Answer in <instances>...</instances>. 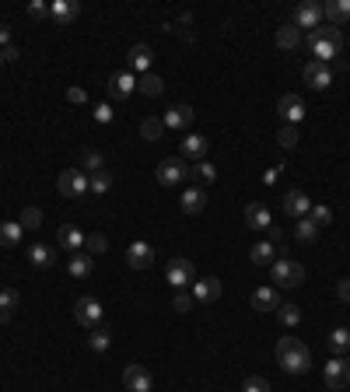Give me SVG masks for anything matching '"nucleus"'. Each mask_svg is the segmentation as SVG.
<instances>
[{
    "instance_id": "8fccbe9b",
    "label": "nucleus",
    "mask_w": 350,
    "mask_h": 392,
    "mask_svg": "<svg viewBox=\"0 0 350 392\" xmlns=\"http://www.w3.org/2000/svg\"><path fill=\"white\" fill-rule=\"evenodd\" d=\"M266 231H270V245H273V249H280V252H284V231H280V228H277V224H270V228H266Z\"/></svg>"
},
{
    "instance_id": "a211bd4d",
    "label": "nucleus",
    "mask_w": 350,
    "mask_h": 392,
    "mask_svg": "<svg viewBox=\"0 0 350 392\" xmlns=\"http://www.w3.org/2000/svg\"><path fill=\"white\" fill-rule=\"evenodd\" d=\"M221 291H224V287H221V280H217V277L193 280V298H196V301H203V305H207V301H217V298H221Z\"/></svg>"
},
{
    "instance_id": "a18cd8bd",
    "label": "nucleus",
    "mask_w": 350,
    "mask_h": 392,
    "mask_svg": "<svg viewBox=\"0 0 350 392\" xmlns=\"http://www.w3.org/2000/svg\"><path fill=\"white\" fill-rule=\"evenodd\" d=\"M193 305H196V298H193L189 291H175V298H172V308H175V312H189Z\"/></svg>"
},
{
    "instance_id": "9b49d317",
    "label": "nucleus",
    "mask_w": 350,
    "mask_h": 392,
    "mask_svg": "<svg viewBox=\"0 0 350 392\" xmlns=\"http://www.w3.org/2000/svg\"><path fill=\"white\" fill-rule=\"evenodd\" d=\"M193 119H196V112H193V106H189V102H175V106L161 116L165 130H186Z\"/></svg>"
},
{
    "instance_id": "473e14b6",
    "label": "nucleus",
    "mask_w": 350,
    "mask_h": 392,
    "mask_svg": "<svg viewBox=\"0 0 350 392\" xmlns=\"http://www.w3.org/2000/svg\"><path fill=\"white\" fill-rule=\"evenodd\" d=\"M140 137H144V140H151V144H154V140H161V137H165V123H161L158 116H147V119L140 123Z\"/></svg>"
},
{
    "instance_id": "ddd939ff",
    "label": "nucleus",
    "mask_w": 350,
    "mask_h": 392,
    "mask_svg": "<svg viewBox=\"0 0 350 392\" xmlns=\"http://www.w3.org/2000/svg\"><path fill=\"white\" fill-rule=\"evenodd\" d=\"M294 25L298 29H319L322 25V4H315V0H305V4H298V11H294Z\"/></svg>"
},
{
    "instance_id": "5701e85b",
    "label": "nucleus",
    "mask_w": 350,
    "mask_h": 392,
    "mask_svg": "<svg viewBox=\"0 0 350 392\" xmlns=\"http://www.w3.org/2000/svg\"><path fill=\"white\" fill-rule=\"evenodd\" d=\"M245 224L249 228H256V231H266L273 221H270V207L266 203H249L245 207Z\"/></svg>"
},
{
    "instance_id": "e433bc0d",
    "label": "nucleus",
    "mask_w": 350,
    "mask_h": 392,
    "mask_svg": "<svg viewBox=\"0 0 350 392\" xmlns=\"http://www.w3.org/2000/svg\"><path fill=\"white\" fill-rule=\"evenodd\" d=\"M294 238H298L301 245H312V242L319 238V228H315V224H312L308 217H301V221L294 224Z\"/></svg>"
},
{
    "instance_id": "dca6fc26",
    "label": "nucleus",
    "mask_w": 350,
    "mask_h": 392,
    "mask_svg": "<svg viewBox=\"0 0 350 392\" xmlns=\"http://www.w3.org/2000/svg\"><path fill=\"white\" fill-rule=\"evenodd\" d=\"M308 207H312V203H308V196H305L301 189H287V193H284V214H287V217H298V221H301V217L308 214Z\"/></svg>"
},
{
    "instance_id": "49530a36",
    "label": "nucleus",
    "mask_w": 350,
    "mask_h": 392,
    "mask_svg": "<svg viewBox=\"0 0 350 392\" xmlns=\"http://www.w3.org/2000/svg\"><path fill=\"white\" fill-rule=\"evenodd\" d=\"M242 392H270V382L263 375H249L245 385H242Z\"/></svg>"
},
{
    "instance_id": "f03ea898",
    "label": "nucleus",
    "mask_w": 350,
    "mask_h": 392,
    "mask_svg": "<svg viewBox=\"0 0 350 392\" xmlns=\"http://www.w3.org/2000/svg\"><path fill=\"white\" fill-rule=\"evenodd\" d=\"M277 364L287 375H305L312 368V350L298 340V336H280L277 340Z\"/></svg>"
},
{
    "instance_id": "c756f323",
    "label": "nucleus",
    "mask_w": 350,
    "mask_h": 392,
    "mask_svg": "<svg viewBox=\"0 0 350 392\" xmlns=\"http://www.w3.org/2000/svg\"><path fill=\"white\" fill-rule=\"evenodd\" d=\"M22 231H25V228H22L18 221H0V245H8V249L18 245V242H22Z\"/></svg>"
},
{
    "instance_id": "393cba45",
    "label": "nucleus",
    "mask_w": 350,
    "mask_h": 392,
    "mask_svg": "<svg viewBox=\"0 0 350 392\" xmlns=\"http://www.w3.org/2000/svg\"><path fill=\"white\" fill-rule=\"evenodd\" d=\"M92 270H95V263H92V256H88V252H74V256H71V263H67V273H71L74 280L92 277Z\"/></svg>"
},
{
    "instance_id": "f3484780",
    "label": "nucleus",
    "mask_w": 350,
    "mask_h": 392,
    "mask_svg": "<svg viewBox=\"0 0 350 392\" xmlns=\"http://www.w3.org/2000/svg\"><path fill=\"white\" fill-rule=\"evenodd\" d=\"M126 263H130L133 270H147V266L154 263V249H151L147 242H133V245L126 249Z\"/></svg>"
},
{
    "instance_id": "6e6d98bb",
    "label": "nucleus",
    "mask_w": 350,
    "mask_h": 392,
    "mask_svg": "<svg viewBox=\"0 0 350 392\" xmlns=\"http://www.w3.org/2000/svg\"><path fill=\"white\" fill-rule=\"evenodd\" d=\"M277 175H280V168H270V172L263 175V182H266V186H273V182H277Z\"/></svg>"
},
{
    "instance_id": "2f4dec72",
    "label": "nucleus",
    "mask_w": 350,
    "mask_h": 392,
    "mask_svg": "<svg viewBox=\"0 0 350 392\" xmlns=\"http://www.w3.org/2000/svg\"><path fill=\"white\" fill-rule=\"evenodd\" d=\"M102 168H105V158H102L95 147H85V151H81V172H85V175H88V172L95 175V172H102Z\"/></svg>"
},
{
    "instance_id": "de8ad7c7",
    "label": "nucleus",
    "mask_w": 350,
    "mask_h": 392,
    "mask_svg": "<svg viewBox=\"0 0 350 392\" xmlns=\"http://www.w3.org/2000/svg\"><path fill=\"white\" fill-rule=\"evenodd\" d=\"M67 102L85 106V102H88V92H85V88H78V85H71V88H67Z\"/></svg>"
},
{
    "instance_id": "7ed1b4c3",
    "label": "nucleus",
    "mask_w": 350,
    "mask_h": 392,
    "mask_svg": "<svg viewBox=\"0 0 350 392\" xmlns=\"http://www.w3.org/2000/svg\"><path fill=\"white\" fill-rule=\"evenodd\" d=\"M57 189H60L64 196L85 200V196L92 193V182H88V175H85L81 168H67V172H60V179H57Z\"/></svg>"
},
{
    "instance_id": "f257e3e1",
    "label": "nucleus",
    "mask_w": 350,
    "mask_h": 392,
    "mask_svg": "<svg viewBox=\"0 0 350 392\" xmlns=\"http://www.w3.org/2000/svg\"><path fill=\"white\" fill-rule=\"evenodd\" d=\"M308 50H312V57H315L319 64L329 67V64H336L340 53H343V32L333 29V25H319V29L308 32Z\"/></svg>"
},
{
    "instance_id": "a878e982",
    "label": "nucleus",
    "mask_w": 350,
    "mask_h": 392,
    "mask_svg": "<svg viewBox=\"0 0 350 392\" xmlns=\"http://www.w3.org/2000/svg\"><path fill=\"white\" fill-rule=\"evenodd\" d=\"M179 203H182V210H186V214H203L207 196H203V189H200V186H189V189L182 193V200H179Z\"/></svg>"
},
{
    "instance_id": "4c0bfd02",
    "label": "nucleus",
    "mask_w": 350,
    "mask_h": 392,
    "mask_svg": "<svg viewBox=\"0 0 350 392\" xmlns=\"http://www.w3.org/2000/svg\"><path fill=\"white\" fill-rule=\"evenodd\" d=\"M273 252H277V249H273L270 242H256V245L249 249V259H252L256 266H266V263H273Z\"/></svg>"
},
{
    "instance_id": "c03bdc74",
    "label": "nucleus",
    "mask_w": 350,
    "mask_h": 392,
    "mask_svg": "<svg viewBox=\"0 0 350 392\" xmlns=\"http://www.w3.org/2000/svg\"><path fill=\"white\" fill-rule=\"evenodd\" d=\"M105 249H109V238H105V235H99V231H95V235H85V252H88V256L105 252Z\"/></svg>"
},
{
    "instance_id": "603ef678",
    "label": "nucleus",
    "mask_w": 350,
    "mask_h": 392,
    "mask_svg": "<svg viewBox=\"0 0 350 392\" xmlns=\"http://www.w3.org/2000/svg\"><path fill=\"white\" fill-rule=\"evenodd\" d=\"M29 15H32V18H43V15H50V8L39 4V0H32V4H29Z\"/></svg>"
},
{
    "instance_id": "4d7b16f0",
    "label": "nucleus",
    "mask_w": 350,
    "mask_h": 392,
    "mask_svg": "<svg viewBox=\"0 0 350 392\" xmlns=\"http://www.w3.org/2000/svg\"><path fill=\"white\" fill-rule=\"evenodd\" d=\"M0 64H4V53H0Z\"/></svg>"
},
{
    "instance_id": "0eeeda50",
    "label": "nucleus",
    "mask_w": 350,
    "mask_h": 392,
    "mask_svg": "<svg viewBox=\"0 0 350 392\" xmlns=\"http://www.w3.org/2000/svg\"><path fill=\"white\" fill-rule=\"evenodd\" d=\"M165 277H168V284H172L175 291H182L186 284H193V280H196V266H193V259H186V256H175V259L168 263Z\"/></svg>"
},
{
    "instance_id": "20e7f679",
    "label": "nucleus",
    "mask_w": 350,
    "mask_h": 392,
    "mask_svg": "<svg viewBox=\"0 0 350 392\" xmlns=\"http://www.w3.org/2000/svg\"><path fill=\"white\" fill-rule=\"evenodd\" d=\"M270 277H273L277 287H301L305 284V266L294 263V259H277L273 270H270Z\"/></svg>"
},
{
    "instance_id": "bb28decb",
    "label": "nucleus",
    "mask_w": 350,
    "mask_h": 392,
    "mask_svg": "<svg viewBox=\"0 0 350 392\" xmlns=\"http://www.w3.org/2000/svg\"><path fill=\"white\" fill-rule=\"evenodd\" d=\"M29 263L39 266V270H50V266L57 263V252H53L50 245H32V249H29Z\"/></svg>"
},
{
    "instance_id": "aec40b11",
    "label": "nucleus",
    "mask_w": 350,
    "mask_h": 392,
    "mask_svg": "<svg viewBox=\"0 0 350 392\" xmlns=\"http://www.w3.org/2000/svg\"><path fill=\"white\" fill-rule=\"evenodd\" d=\"M151 46H144V43H137V46H130V53H126V64H130V71H140V74H151Z\"/></svg>"
},
{
    "instance_id": "a19ab883",
    "label": "nucleus",
    "mask_w": 350,
    "mask_h": 392,
    "mask_svg": "<svg viewBox=\"0 0 350 392\" xmlns=\"http://www.w3.org/2000/svg\"><path fill=\"white\" fill-rule=\"evenodd\" d=\"M277 319L291 329V326H298V322H301V308H298V305H280V308H277Z\"/></svg>"
},
{
    "instance_id": "79ce46f5",
    "label": "nucleus",
    "mask_w": 350,
    "mask_h": 392,
    "mask_svg": "<svg viewBox=\"0 0 350 392\" xmlns=\"http://www.w3.org/2000/svg\"><path fill=\"white\" fill-rule=\"evenodd\" d=\"M298 140H301V137H298V126H287V123H284L280 133H277V144L291 151V147H298Z\"/></svg>"
},
{
    "instance_id": "412c9836",
    "label": "nucleus",
    "mask_w": 350,
    "mask_h": 392,
    "mask_svg": "<svg viewBox=\"0 0 350 392\" xmlns=\"http://www.w3.org/2000/svg\"><path fill=\"white\" fill-rule=\"evenodd\" d=\"M207 137H200V133H189V137H182V144H179V151H182V158H193V161H203L207 158Z\"/></svg>"
},
{
    "instance_id": "6e6552de",
    "label": "nucleus",
    "mask_w": 350,
    "mask_h": 392,
    "mask_svg": "<svg viewBox=\"0 0 350 392\" xmlns=\"http://www.w3.org/2000/svg\"><path fill=\"white\" fill-rule=\"evenodd\" d=\"M74 319L85 326V329H95L99 322H102V305H99V298H78V305H74Z\"/></svg>"
},
{
    "instance_id": "9d476101",
    "label": "nucleus",
    "mask_w": 350,
    "mask_h": 392,
    "mask_svg": "<svg viewBox=\"0 0 350 392\" xmlns=\"http://www.w3.org/2000/svg\"><path fill=\"white\" fill-rule=\"evenodd\" d=\"M133 92H137V78L130 71H119V74L109 78V99L112 102H126Z\"/></svg>"
},
{
    "instance_id": "39448f33",
    "label": "nucleus",
    "mask_w": 350,
    "mask_h": 392,
    "mask_svg": "<svg viewBox=\"0 0 350 392\" xmlns=\"http://www.w3.org/2000/svg\"><path fill=\"white\" fill-rule=\"evenodd\" d=\"M322 382H326V389H333V392H343V389L350 385V364H347L343 357H333V361H326V364H322Z\"/></svg>"
},
{
    "instance_id": "7c9ffc66",
    "label": "nucleus",
    "mask_w": 350,
    "mask_h": 392,
    "mask_svg": "<svg viewBox=\"0 0 350 392\" xmlns=\"http://www.w3.org/2000/svg\"><path fill=\"white\" fill-rule=\"evenodd\" d=\"M137 92H144L147 99H158V95L165 92V81H161L158 74H140V81H137Z\"/></svg>"
},
{
    "instance_id": "72a5a7b5",
    "label": "nucleus",
    "mask_w": 350,
    "mask_h": 392,
    "mask_svg": "<svg viewBox=\"0 0 350 392\" xmlns=\"http://www.w3.org/2000/svg\"><path fill=\"white\" fill-rule=\"evenodd\" d=\"M189 179H193V182H200V186H210V182L217 179V172H214V165H210V161H196V165L189 168Z\"/></svg>"
},
{
    "instance_id": "c9c22d12",
    "label": "nucleus",
    "mask_w": 350,
    "mask_h": 392,
    "mask_svg": "<svg viewBox=\"0 0 350 392\" xmlns=\"http://www.w3.org/2000/svg\"><path fill=\"white\" fill-rule=\"evenodd\" d=\"M88 182H92V196H102V193H109V189H112V172H109V168H102V172L88 175Z\"/></svg>"
},
{
    "instance_id": "3c124183",
    "label": "nucleus",
    "mask_w": 350,
    "mask_h": 392,
    "mask_svg": "<svg viewBox=\"0 0 350 392\" xmlns=\"http://www.w3.org/2000/svg\"><path fill=\"white\" fill-rule=\"evenodd\" d=\"M336 298H340V301H347V305H350V277H343V280H340V284H336Z\"/></svg>"
},
{
    "instance_id": "5fc2aeb1",
    "label": "nucleus",
    "mask_w": 350,
    "mask_h": 392,
    "mask_svg": "<svg viewBox=\"0 0 350 392\" xmlns=\"http://www.w3.org/2000/svg\"><path fill=\"white\" fill-rule=\"evenodd\" d=\"M0 53H4V60H18V57H22V53H18V46H15V43H11V46H8V50H0Z\"/></svg>"
},
{
    "instance_id": "cd10ccee",
    "label": "nucleus",
    "mask_w": 350,
    "mask_h": 392,
    "mask_svg": "<svg viewBox=\"0 0 350 392\" xmlns=\"http://www.w3.org/2000/svg\"><path fill=\"white\" fill-rule=\"evenodd\" d=\"M298 43H301V29H298L294 22L277 29V46H280V50H294Z\"/></svg>"
},
{
    "instance_id": "1a4fd4ad",
    "label": "nucleus",
    "mask_w": 350,
    "mask_h": 392,
    "mask_svg": "<svg viewBox=\"0 0 350 392\" xmlns=\"http://www.w3.org/2000/svg\"><path fill=\"white\" fill-rule=\"evenodd\" d=\"M277 112H280V119L287 123V126H298L301 119H305V99L301 95H284L280 102H277Z\"/></svg>"
},
{
    "instance_id": "c85d7f7f",
    "label": "nucleus",
    "mask_w": 350,
    "mask_h": 392,
    "mask_svg": "<svg viewBox=\"0 0 350 392\" xmlns=\"http://www.w3.org/2000/svg\"><path fill=\"white\" fill-rule=\"evenodd\" d=\"M18 308V291L15 287H0V322H8Z\"/></svg>"
},
{
    "instance_id": "09e8293b",
    "label": "nucleus",
    "mask_w": 350,
    "mask_h": 392,
    "mask_svg": "<svg viewBox=\"0 0 350 392\" xmlns=\"http://www.w3.org/2000/svg\"><path fill=\"white\" fill-rule=\"evenodd\" d=\"M95 119H99V123H112V106H109V102L95 106Z\"/></svg>"
},
{
    "instance_id": "f704fd0d",
    "label": "nucleus",
    "mask_w": 350,
    "mask_h": 392,
    "mask_svg": "<svg viewBox=\"0 0 350 392\" xmlns=\"http://www.w3.org/2000/svg\"><path fill=\"white\" fill-rule=\"evenodd\" d=\"M329 350H333V357H340V354H347L350 350V329H333L329 333Z\"/></svg>"
},
{
    "instance_id": "37998d69",
    "label": "nucleus",
    "mask_w": 350,
    "mask_h": 392,
    "mask_svg": "<svg viewBox=\"0 0 350 392\" xmlns=\"http://www.w3.org/2000/svg\"><path fill=\"white\" fill-rule=\"evenodd\" d=\"M18 224L22 228H43V210L39 207H25L22 217H18Z\"/></svg>"
},
{
    "instance_id": "864d4df0",
    "label": "nucleus",
    "mask_w": 350,
    "mask_h": 392,
    "mask_svg": "<svg viewBox=\"0 0 350 392\" xmlns=\"http://www.w3.org/2000/svg\"><path fill=\"white\" fill-rule=\"evenodd\" d=\"M8 46H11V29L0 25V50H8Z\"/></svg>"
},
{
    "instance_id": "423d86ee",
    "label": "nucleus",
    "mask_w": 350,
    "mask_h": 392,
    "mask_svg": "<svg viewBox=\"0 0 350 392\" xmlns=\"http://www.w3.org/2000/svg\"><path fill=\"white\" fill-rule=\"evenodd\" d=\"M158 182L161 186H179L182 179H189V165H186V158L179 154V158H165L161 165H158Z\"/></svg>"
},
{
    "instance_id": "6ab92c4d",
    "label": "nucleus",
    "mask_w": 350,
    "mask_h": 392,
    "mask_svg": "<svg viewBox=\"0 0 350 392\" xmlns=\"http://www.w3.org/2000/svg\"><path fill=\"white\" fill-rule=\"evenodd\" d=\"M50 15H53V22H57V25H71V22L81 15V4H78V0H53Z\"/></svg>"
},
{
    "instance_id": "13d9d810",
    "label": "nucleus",
    "mask_w": 350,
    "mask_h": 392,
    "mask_svg": "<svg viewBox=\"0 0 350 392\" xmlns=\"http://www.w3.org/2000/svg\"><path fill=\"white\" fill-rule=\"evenodd\" d=\"M347 364H350V357H347Z\"/></svg>"
},
{
    "instance_id": "f8f14e48",
    "label": "nucleus",
    "mask_w": 350,
    "mask_h": 392,
    "mask_svg": "<svg viewBox=\"0 0 350 392\" xmlns=\"http://www.w3.org/2000/svg\"><path fill=\"white\" fill-rule=\"evenodd\" d=\"M305 85L315 88V92H326V88L333 85V71H329L326 64H319V60H308V64H305Z\"/></svg>"
},
{
    "instance_id": "2eb2a0df",
    "label": "nucleus",
    "mask_w": 350,
    "mask_h": 392,
    "mask_svg": "<svg viewBox=\"0 0 350 392\" xmlns=\"http://www.w3.org/2000/svg\"><path fill=\"white\" fill-rule=\"evenodd\" d=\"M123 385H126V392H151V375H147V368H140V364H126V371H123Z\"/></svg>"
},
{
    "instance_id": "4be33fe9",
    "label": "nucleus",
    "mask_w": 350,
    "mask_h": 392,
    "mask_svg": "<svg viewBox=\"0 0 350 392\" xmlns=\"http://www.w3.org/2000/svg\"><path fill=\"white\" fill-rule=\"evenodd\" d=\"M57 238H60L64 252H85V231H81L78 224H64Z\"/></svg>"
},
{
    "instance_id": "b1692460",
    "label": "nucleus",
    "mask_w": 350,
    "mask_h": 392,
    "mask_svg": "<svg viewBox=\"0 0 350 392\" xmlns=\"http://www.w3.org/2000/svg\"><path fill=\"white\" fill-rule=\"evenodd\" d=\"M252 308H259V312H277V308H280L277 287H256V291H252Z\"/></svg>"
},
{
    "instance_id": "58836bf2",
    "label": "nucleus",
    "mask_w": 350,
    "mask_h": 392,
    "mask_svg": "<svg viewBox=\"0 0 350 392\" xmlns=\"http://www.w3.org/2000/svg\"><path fill=\"white\" fill-rule=\"evenodd\" d=\"M109 340H112V333H109L105 326H95L92 336H88V347H92L95 354H105V350H109Z\"/></svg>"
},
{
    "instance_id": "4468645a",
    "label": "nucleus",
    "mask_w": 350,
    "mask_h": 392,
    "mask_svg": "<svg viewBox=\"0 0 350 392\" xmlns=\"http://www.w3.org/2000/svg\"><path fill=\"white\" fill-rule=\"evenodd\" d=\"M322 22L333 29H343L350 22V0H329V4H322Z\"/></svg>"
},
{
    "instance_id": "ea45409f",
    "label": "nucleus",
    "mask_w": 350,
    "mask_h": 392,
    "mask_svg": "<svg viewBox=\"0 0 350 392\" xmlns=\"http://www.w3.org/2000/svg\"><path fill=\"white\" fill-rule=\"evenodd\" d=\"M305 217H308V221H312V224L322 231V228L333 221V210H329V207H308V214H305Z\"/></svg>"
}]
</instances>
